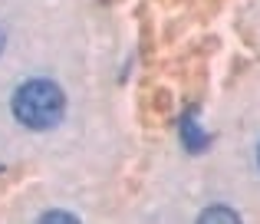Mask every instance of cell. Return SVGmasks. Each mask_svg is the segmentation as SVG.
Masks as SVG:
<instances>
[{
    "label": "cell",
    "instance_id": "cell-2",
    "mask_svg": "<svg viewBox=\"0 0 260 224\" xmlns=\"http://www.w3.org/2000/svg\"><path fill=\"white\" fill-rule=\"evenodd\" d=\"M181 139H184V148H188L191 155H201L204 148L211 145V135L198 129V122H194V112H188V115L181 119Z\"/></svg>",
    "mask_w": 260,
    "mask_h": 224
},
{
    "label": "cell",
    "instance_id": "cell-4",
    "mask_svg": "<svg viewBox=\"0 0 260 224\" xmlns=\"http://www.w3.org/2000/svg\"><path fill=\"white\" fill-rule=\"evenodd\" d=\"M40 221H43V224H79L76 214H63V211H46Z\"/></svg>",
    "mask_w": 260,
    "mask_h": 224
},
{
    "label": "cell",
    "instance_id": "cell-1",
    "mask_svg": "<svg viewBox=\"0 0 260 224\" xmlns=\"http://www.w3.org/2000/svg\"><path fill=\"white\" fill-rule=\"evenodd\" d=\"M10 109L20 125L33 129V132H46V129L59 125V119L66 112V96L50 79H30L13 92Z\"/></svg>",
    "mask_w": 260,
    "mask_h": 224
},
{
    "label": "cell",
    "instance_id": "cell-5",
    "mask_svg": "<svg viewBox=\"0 0 260 224\" xmlns=\"http://www.w3.org/2000/svg\"><path fill=\"white\" fill-rule=\"evenodd\" d=\"M4 43H7V37H4V30H0V53H4Z\"/></svg>",
    "mask_w": 260,
    "mask_h": 224
},
{
    "label": "cell",
    "instance_id": "cell-3",
    "mask_svg": "<svg viewBox=\"0 0 260 224\" xmlns=\"http://www.w3.org/2000/svg\"><path fill=\"white\" fill-rule=\"evenodd\" d=\"M198 221H201V224H214V221H231V224H237V221H241V214L231 211V208H208V211H204Z\"/></svg>",
    "mask_w": 260,
    "mask_h": 224
}]
</instances>
